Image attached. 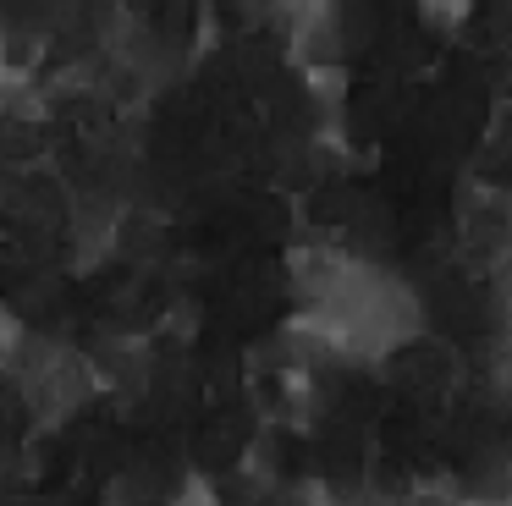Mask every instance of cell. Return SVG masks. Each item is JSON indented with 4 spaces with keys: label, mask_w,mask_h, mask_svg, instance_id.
<instances>
[{
    "label": "cell",
    "mask_w": 512,
    "mask_h": 506,
    "mask_svg": "<svg viewBox=\"0 0 512 506\" xmlns=\"http://www.w3.org/2000/svg\"><path fill=\"white\" fill-rule=\"evenodd\" d=\"M457 237H463V253L474 264L496 270L501 259H512V187H490V182L463 187Z\"/></svg>",
    "instance_id": "6da1fadb"
},
{
    "label": "cell",
    "mask_w": 512,
    "mask_h": 506,
    "mask_svg": "<svg viewBox=\"0 0 512 506\" xmlns=\"http://www.w3.org/2000/svg\"><path fill=\"white\" fill-rule=\"evenodd\" d=\"M386 363V374L402 385V391H441L446 380H452V358H446L441 347H430L424 336H413V341H402L391 358H380Z\"/></svg>",
    "instance_id": "7a4b0ae2"
},
{
    "label": "cell",
    "mask_w": 512,
    "mask_h": 506,
    "mask_svg": "<svg viewBox=\"0 0 512 506\" xmlns=\"http://www.w3.org/2000/svg\"><path fill=\"white\" fill-rule=\"evenodd\" d=\"M160 248H166V220H160L155 209L122 204L116 231H111V253H122V259H155Z\"/></svg>",
    "instance_id": "3957f363"
},
{
    "label": "cell",
    "mask_w": 512,
    "mask_h": 506,
    "mask_svg": "<svg viewBox=\"0 0 512 506\" xmlns=\"http://www.w3.org/2000/svg\"><path fill=\"white\" fill-rule=\"evenodd\" d=\"M166 506H221V490H215V484H204V479H188Z\"/></svg>",
    "instance_id": "277c9868"
},
{
    "label": "cell",
    "mask_w": 512,
    "mask_h": 506,
    "mask_svg": "<svg viewBox=\"0 0 512 506\" xmlns=\"http://www.w3.org/2000/svg\"><path fill=\"white\" fill-rule=\"evenodd\" d=\"M23 336H28V330L17 325V314L0 303V358H17V341H23Z\"/></svg>",
    "instance_id": "5b68a950"
},
{
    "label": "cell",
    "mask_w": 512,
    "mask_h": 506,
    "mask_svg": "<svg viewBox=\"0 0 512 506\" xmlns=\"http://www.w3.org/2000/svg\"><path fill=\"white\" fill-rule=\"evenodd\" d=\"M507 319H512V314H507Z\"/></svg>",
    "instance_id": "8992f818"
}]
</instances>
